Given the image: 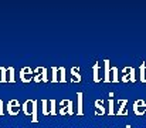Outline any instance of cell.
<instances>
[{
    "label": "cell",
    "instance_id": "cell-22",
    "mask_svg": "<svg viewBox=\"0 0 146 128\" xmlns=\"http://www.w3.org/2000/svg\"><path fill=\"white\" fill-rule=\"evenodd\" d=\"M4 114V110H3V101L0 100V115H3Z\"/></svg>",
    "mask_w": 146,
    "mask_h": 128
},
{
    "label": "cell",
    "instance_id": "cell-15",
    "mask_svg": "<svg viewBox=\"0 0 146 128\" xmlns=\"http://www.w3.org/2000/svg\"><path fill=\"white\" fill-rule=\"evenodd\" d=\"M58 73H60L58 83H65V81H67V77H65V67H58Z\"/></svg>",
    "mask_w": 146,
    "mask_h": 128
},
{
    "label": "cell",
    "instance_id": "cell-20",
    "mask_svg": "<svg viewBox=\"0 0 146 128\" xmlns=\"http://www.w3.org/2000/svg\"><path fill=\"white\" fill-rule=\"evenodd\" d=\"M7 73H10V74H9V81H10V83H14V81H16V78H14V68H13V67H9Z\"/></svg>",
    "mask_w": 146,
    "mask_h": 128
},
{
    "label": "cell",
    "instance_id": "cell-14",
    "mask_svg": "<svg viewBox=\"0 0 146 128\" xmlns=\"http://www.w3.org/2000/svg\"><path fill=\"white\" fill-rule=\"evenodd\" d=\"M31 121L33 123H37L38 120H37V101L36 100H33V110H31Z\"/></svg>",
    "mask_w": 146,
    "mask_h": 128
},
{
    "label": "cell",
    "instance_id": "cell-12",
    "mask_svg": "<svg viewBox=\"0 0 146 128\" xmlns=\"http://www.w3.org/2000/svg\"><path fill=\"white\" fill-rule=\"evenodd\" d=\"M31 110H33V101L31 100H27L24 104H23V113L26 115H31Z\"/></svg>",
    "mask_w": 146,
    "mask_h": 128
},
{
    "label": "cell",
    "instance_id": "cell-5",
    "mask_svg": "<svg viewBox=\"0 0 146 128\" xmlns=\"http://www.w3.org/2000/svg\"><path fill=\"white\" fill-rule=\"evenodd\" d=\"M31 78H33V70L30 67L21 68V71H20V80L23 83H29V81H31Z\"/></svg>",
    "mask_w": 146,
    "mask_h": 128
},
{
    "label": "cell",
    "instance_id": "cell-7",
    "mask_svg": "<svg viewBox=\"0 0 146 128\" xmlns=\"http://www.w3.org/2000/svg\"><path fill=\"white\" fill-rule=\"evenodd\" d=\"M82 103H84V94L81 91H78L77 92V114L78 115H82L84 114V108H82L84 104Z\"/></svg>",
    "mask_w": 146,
    "mask_h": 128
},
{
    "label": "cell",
    "instance_id": "cell-16",
    "mask_svg": "<svg viewBox=\"0 0 146 128\" xmlns=\"http://www.w3.org/2000/svg\"><path fill=\"white\" fill-rule=\"evenodd\" d=\"M145 73H146V63L143 61L142 64H141V83H146V76H145Z\"/></svg>",
    "mask_w": 146,
    "mask_h": 128
},
{
    "label": "cell",
    "instance_id": "cell-10",
    "mask_svg": "<svg viewBox=\"0 0 146 128\" xmlns=\"http://www.w3.org/2000/svg\"><path fill=\"white\" fill-rule=\"evenodd\" d=\"M106 111H105V107H104V101L102 100H97L95 101V114L97 115H104Z\"/></svg>",
    "mask_w": 146,
    "mask_h": 128
},
{
    "label": "cell",
    "instance_id": "cell-17",
    "mask_svg": "<svg viewBox=\"0 0 146 128\" xmlns=\"http://www.w3.org/2000/svg\"><path fill=\"white\" fill-rule=\"evenodd\" d=\"M48 104H50V108H48V114L51 115H55L57 114V111H55V100H48Z\"/></svg>",
    "mask_w": 146,
    "mask_h": 128
},
{
    "label": "cell",
    "instance_id": "cell-13",
    "mask_svg": "<svg viewBox=\"0 0 146 128\" xmlns=\"http://www.w3.org/2000/svg\"><path fill=\"white\" fill-rule=\"evenodd\" d=\"M111 71H112V78H111V81H112V83H119V70H118V67H112Z\"/></svg>",
    "mask_w": 146,
    "mask_h": 128
},
{
    "label": "cell",
    "instance_id": "cell-2",
    "mask_svg": "<svg viewBox=\"0 0 146 128\" xmlns=\"http://www.w3.org/2000/svg\"><path fill=\"white\" fill-rule=\"evenodd\" d=\"M60 104H61V108H60V114L61 115H65V114L72 115L74 114V107H72V101L71 100H62Z\"/></svg>",
    "mask_w": 146,
    "mask_h": 128
},
{
    "label": "cell",
    "instance_id": "cell-4",
    "mask_svg": "<svg viewBox=\"0 0 146 128\" xmlns=\"http://www.w3.org/2000/svg\"><path fill=\"white\" fill-rule=\"evenodd\" d=\"M7 111L10 115H17L20 113V104L17 100H10L7 104Z\"/></svg>",
    "mask_w": 146,
    "mask_h": 128
},
{
    "label": "cell",
    "instance_id": "cell-8",
    "mask_svg": "<svg viewBox=\"0 0 146 128\" xmlns=\"http://www.w3.org/2000/svg\"><path fill=\"white\" fill-rule=\"evenodd\" d=\"M82 77L80 73V67H72L71 68V81L72 83H81Z\"/></svg>",
    "mask_w": 146,
    "mask_h": 128
},
{
    "label": "cell",
    "instance_id": "cell-9",
    "mask_svg": "<svg viewBox=\"0 0 146 128\" xmlns=\"http://www.w3.org/2000/svg\"><path fill=\"white\" fill-rule=\"evenodd\" d=\"M126 105H128V100H119V108L115 111L116 115H126L128 111H126Z\"/></svg>",
    "mask_w": 146,
    "mask_h": 128
},
{
    "label": "cell",
    "instance_id": "cell-1",
    "mask_svg": "<svg viewBox=\"0 0 146 128\" xmlns=\"http://www.w3.org/2000/svg\"><path fill=\"white\" fill-rule=\"evenodd\" d=\"M135 83V67H123L122 68V83Z\"/></svg>",
    "mask_w": 146,
    "mask_h": 128
},
{
    "label": "cell",
    "instance_id": "cell-11",
    "mask_svg": "<svg viewBox=\"0 0 146 128\" xmlns=\"http://www.w3.org/2000/svg\"><path fill=\"white\" fill-rule=\"evenodd\" d=\"M92 73H94V83H99L101 81V77H99V61H97L94 66H92Z\"/></svg>",
    "mask_w": 146,
    "mask_h": 128
},
{
    "label": "cell",
    "instance_id": "cell-3",
    "mask_svg": "<svg viewBox=\"0 0 146 128\" xmlns=\"http://www.w3.org/2000/svg\"><path fill=\"white\" fill-rule=\"evenodd\" d=\"M133 113H135V115H145L146 113V103L145 100H142V98H139V100H136L135 103H133Z\"/></svg>",
    "mask_w": 146,
    "mask_h": 128
},
{
    "label": "cell",
    "instance_id": "cell-19",
    "mask_svg": "<svg viewBox=\"0 0 146 128\" xmlns=\"http://www.w3.org/2000/svg\"><path fill=\"white\" fill-rule=\"evenodd\" d=\"M52 83H58V67H52Z\"/></svg>",
    "mask_w": 146,
    "mask_h": 128
},
{
    "label": "cell",
    "instance_id": "cell-21",
    "mask_svg": "<svg viewBox=\"0 0 146 128\" xmlns=\"http://www.w3.org/2000/svg\"><path fill=\"white\" fill-rule=\"evenodd\" d=\"M43 114L48 115V100H43Z\"/></svg>",
    "mask_w": 146,
    "mask_h": 128
},
{
    "label": "cell",
    "instance_id": "cell-18",
    "mask_svg": "<svg viewBox=\"0 0 146 128\" xmlns=\"http://www.w3.org/2000/svg\"><path fill=\"white\" fill-rule=\"evenodd\" d=\"M113 105H115V100H112V98H109V101H108V114L109 115H113L115 114V110H113Z\"/></svg>",
    "mask_w": 146,
    "mask_h": 128
},
{
    "label": "cell",
    "instance_id": "cell-6",
    "mask_svg": "<svg viewBox=\"0 0 146 128\" xmlns=\"http://www.w3.org/2000/svg\"><path fill=\"white\" fill-rule=\"evenodd\" d=\"M104 67H105V74H104V83H111V61L108 58L104 60Z\"/></svg>",
    "mask_w": 146,
    "mask_h": 128
}]
</instances>
